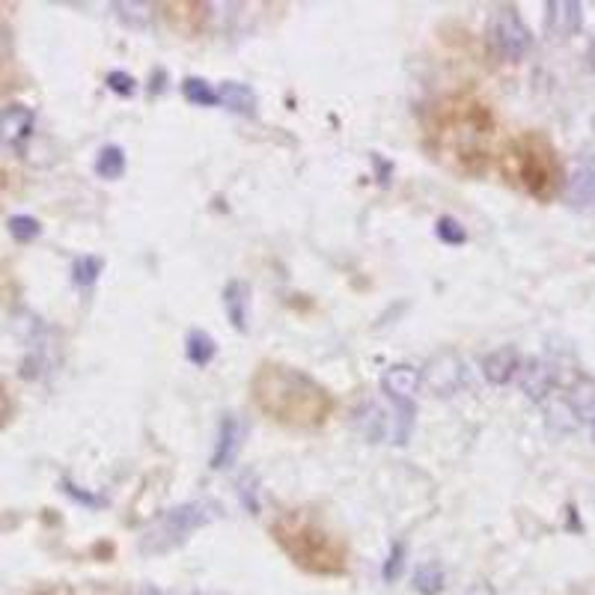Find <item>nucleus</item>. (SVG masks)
Here are the masks:
<instances>
[{
	"instance_id": "12",
	"label": "nucleus",
	"mask_w": 595,
	"mask_h": 595,
	"mask_svg": "<svg viewBox=\"0 0 595 595\" xmlns=\"http://www.w3.org/2000/svg\"><path fill=\"white\" fill-rule=\"evenodd\" d=\"M548 27L557 36H569L581 27V3H548Z\"/></svg>"
},
{
	"instance_id": "3",
	"label": "nucleus",
	"mask_w": 595,
	"mask_h": 595,
	"mask_svg": "<svg viewBox=\"0 0 595 595\" xmlns=\"http://www.w3.org/2000/svg\"><path fill=\"white\" fill-rule=\"evenodd\" d=\"M271 539L286 560L313 578H343L352 566L349 542L310 509H283L271 521Z\"/></svg>"
},
{
	"instance_id": "9",
	"label": "nucleus",
	"mask_w": 595,
	"mask_h": 595,
	"mask_svg": "<svg viewBox=\"0 0 595 595\" xmlns=\"http://www.w3.org/2000/svg\"><path fill=\"white\" fill-rule=\"evenodd\" d=\"M569 197L578 203V206H595V152L581 158L572 182H569Z\"/></svg>"
},
{
	"instance_id": "20",
	"label": "nucleus",
	"mask_w": 595,
	"mask_h": 595,
	"mask_svg": "<svg viewBox=\"0 0 595 595\" xmlns=\"http://www.w3.org/2000/svg\"><path fill=\"white\" fill-rule=\"evenodd\" d=\"M438 238L447 241V244H465L468 241V233L462 230V224L456 218H441L438 221Z\"/></svg>"
},
{
	"instance_id": "15",
	"label": "nucleus",
	"mask_w": 595,
	"mask_h": 595,
	"mask_svg": "<svg viewBox=\"0 0 595 595\" xmlns=\"http://www.w3.org/2000/svg\"><path fill=\"white\" fill-rule=\"evenodd\" d=\"M215 352H218V346H215V340H212L206 331H191V334H188V340H185V355H188L191 363L206 366V363L215 360Z\"/></svg>"
},
{
	"instance_id": "16",
	"label": "nucleus",
	"mask_w": 595,
	"mask_h": 595,
	"mask_svg": "<svg viewBox=\"0 0 595 595\" xmlns=\"http://www.w3.org/2000/svg\"><path fill=\"white\" fill-rule=\"evenodd\" d=\"M182 93H185V99L191 105H200V108L218 105V90L209 81H203V78H185L182 81Z\"/></svg>"
},
{
	"instance_id": "21",
	"label": "nucleus",
	"mask_w": 595,
	"mask_h": 595,
	"mask_svg": "<svg viewBox=\"0 0 595 595\" xmlns=\"http://www.w3.org/2000/svg\"><path fill=\"white\" fill-rule=\"evenodd\" d=\"M108 84H111V90H117L119 96L134 93V78L125 75V72H111V75H108Z\"/></svg>"
},
{
	"instance_id": "4",
	"label": "nucleus",
	"mask_w": 595,
	"mask_h": 595,
	"mask_svg": "<svg viewBox=\"0 0 595 595\" xmlns=\"http://www.w3.org/2000/svg\"><path fill=\"white\" fill-rule=\"evenodd\" d=\"M497 167H500V176L506 179V185L518 188L521 194H527L539 203L554 200L566 185L563 161H560L554 143L539 131H524V134L506 140V146L500 149Z\"/></svg>"
},
{
	"instance_id": "24",
	"label": "nucleus",
	"mask_w": 595,
	"mask_h": 595,
	"mask_svg": "<svg viewBox=\"0 0 595 595\" xmlns=\"http://www.w3.org/2000/svg\"><path fill=\"white\" fill-rule=\"evenodd\" d=\"M36 595H75L69 587H48V590H42V593Z\"/></svg>"
},
{
	"instance_id": "10",
	"label": "nucleus",
	"mask_w": 595,
	"mask_h": 595,
	"mask_svg": "<svg viewBox=\"0 0 595 595\" xmlns=\"http://www.w3.org/2000/svg\"><path fill=\"white\" fill-rule=\"evenodd\" d=\"M518 366H521V360H518V352H515V349H497V352H491V355L482 360V372H485V378H488L491 384H506V381H512L515 372H518Z\"/></svg>"
},
{
	"instance_id": "11",
	"label": "nucleus",
	"mask_w": 595,
	"mask_h": 595,
	"mask_svg": "<svg viewBox=\"0 0 595 595\" xmlns=\"http://www.w3.org/2000/svg\"><path fill=\"white\" fill-rule=\"evenodd\" d=\"M238 444H241V423L236 417H227L221 423V432H218V447H215V456H212V468H227L236 459Z\"/></svg>"
},
{
	"instance_id": "2",
	"label": "nucleus",
	"mask_w": 595,
	"mask_h": 595,
	"mask_svg": "<svg viewBox=\"0 0 595 595\" xmlns=\"http://www.w3.org/2000/svg\"><path fill=\"white\" fill-rule=\"evenodd\" d=\"M250 399L277 426L301 432L322 429L337 408L334 396L316 378L277 360H262L256 366L250 378Z\"/></svg>"
},
{
	"instance_id": "17",
	"label": "nucleus",
	"mask_w": 595,
	"mask_h": 595,
	"mask_svg": "<svg viewBox=\"0 0 595 595\" xmlns=\"http://www.w3.org/2000/svg\"><path fill=\"white\" fill-rule=\"evenodd\" d=\"M96 173L102 179H119L125 173V152L119 146H105L96 158Z\"/></svg>"
},
{
	"instance_id": "1",
	"label": "nucleus",
	"mask_w": 595,
	"mask_h": 595,
	"mask_svg": "<svg viewBox=\"0 0 595 595\" xmlns=\"http://www.w3.org/2000/svg\"><path fill=\"white\" fill-rule=\"evenodd\" d=\"M497 117L474 93H453L432 105L426 117V149L447 170L476 179L491 164Z\"/></svg>"
},
{
	"instance_id": "22",
	"label": "nucleus",
	"mask_w": 595,
	"mask_h": 595,
	"mask_svg": "<svg viewBox=\"0 0 595 595\" xmlns=\"http://www.w3.org/2000/svg\"><path fill=\"white\" fill-rule=\"evenodd\" d=\"M438 581H441V575H438L435 566H426L423 572H417V587H423V590H429V593L438 587Z\"/></svg>"
},
{
	"instance_id": "23",
	"label": "nucleus",
	"mask_w": 595,
	"mask_h": 595,
	"mask_svg": "<svg viewBox=\"0 0 595 595\" xmlns=\"http://www.w3.org/2000/svg\"><path fill=\"white\" fill-rule=\"evenodd\" d=\"M9 414H12V402H9V396H6V390L0 387V429L9 423Z\"/></svg>"
},
{
	"instance_id": "7",
	"label": "nucleus",
	"mask_w": 595,
	"mask_h": 595,
	"mask_svg": "<svg viewBox=\"0 0 595 595\" xmlns=\"http://www.w3.org/2000/svg\"><path fill=\"white\" fill-rule=\"evenodd\" d=\"M33 111L30 108H24V105H12V108H6L3 114H0V140L3 143H9V146H18L21 140H27L30 137V131H33Z\"/></svg>"
},
{
	"instance_id": "5",
	"label": "nucleus",
	"mask_w": 595,
	"mask_h": 595,
	"mask_svg": "<svg viewBox=\"0 0 595 595\" xmlns=\"http://www.w3.org/2000/svg\"><path fill=\"white\" fill-rule=\"evenodd\" d=\"M488 36H491V45L500 57L506 60H518L530 51L533 39H530V30L524 27V21L518 18L515 9H497V15L491 18V27H488Z\"/></svg>"
},
{
	"instance_id": "25",
	"label": "nucleus",
	"mask_w": 595,
	"mask_h": 595,
	"mask_svg": "<svg viewBox=\"0 0 595 595\" xmlns=\"http://www.w3.org/2000/svg\"><path fill=\"white\" fill-rule=\"evenodd\" d=\"M593 438H595V426H593Z\"/></svg>"
},
{
	"instance_id": "14",
	"label": "nucleus",
	"mask_w": 595,
	"mask_h": 595,
	"mask_svg": "<svg viewBox=\"0 0 595 595\" xmlns=\"http://www.w3.org/2000/svg\"><path fill=\"white\" fill-rule=\"evenodd\" d=\"M227 313H230V322L236 325L238 331H247V304H250V298H247V286L244 283H238L233 280L230 286H227Z\"/></svg>"
},
{
	"instance_id": "19",
	"label": "nucleus",
	"mask_w": 595,
	"mask_h": 595,
	"mask_svg": "<svg viewBox=\"0 0 595 595\" xmlns=\"http://www.w3.org/2000/svg\"><path fill=\"white\" fill-rule=\"evenodd\" d=\"M9 233L15 241H33V238H39L42 233V227H39V221L36 218H30V215H15V218H9Z\"/></svg>"
},
{
	"instance_id": "6",
	"label": "nucleus",
	"mask_w": 595,
	"mask_h": 595,
	"mask_svg": "<svg viewBox=\"0 0 595 595\" xmlns=\"http://www.w3.org/2000/svg\"><path fill=\"white\" fill-rule=\"evenodd\" d=\"M161 18L167 21V27L179 36H200L209 24V12L212 6L209 3H197V0H173V3H161L158 6Z\"/></svg>"
},
{
	"instance_id": "8",
	"label": "nucleus",
	"mask_w": 595,
	"mask_h": 595,
	"mask_svg": "<svg viewBox=\"0 0 595 595\" xmlns=\"http://www.w3.org/2000/svg\"><path fill=\"white\" fill-rule=\"evenodd\" d=\"M381 387H384V393H390L396 402H411V396L420 390V372L411 369V366H393V369L384 372Z\"/></svg>"
},
{
	"instance_id": "13",
	"label": "nucleus",
	"mask_w": 595,
	"mask_h": 595,
	"mask_svg": "<svg viewBox=\"0 0 595 595\" xmlns=\"http://www.w3.org/2000/svg\"><path fill=\"white\" fill-rule=\"evenodd\" d=\"M218 105H227L230 111L250 117V114L256 111V96H253V90H250L247 84L230 81V84H224V87L218 90Z\"/></svg>"
},
{
	"instance_id": "18",
	"label": "nucleus",
	"mask_w": 595,
	"mask_h": 595,
	"mask_svg": "<svg viewBox=\"0 0 595 595\" xmlns=\"http://www.w3.org/2000/svg\"><path fill=\"white\" fill-rule=\"evenodd\" d=\"M99 274H102V259H96V256H81L72 265V280L78 286H93Z\"/></svg>"
}]
</instances>
